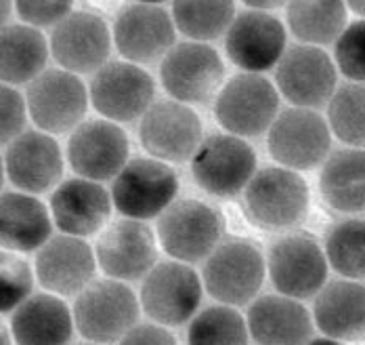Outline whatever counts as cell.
<instances>
[{"label":"cell","instance_id":"obj_19","mask_svg":"<svg viewBox=\"0 0 365 345\" xmlns=\"http://www.w3.org/2000/svg\"><path fill=\"white\" fill-rule=\"evenodd\" d=\"M111 30L103 17L91 11H72L51 34V55L70 74L99 72L111 53Z\"/></svg>","mask_w":365,"mask_h":345},{"label":"cell","instance_id":"obj_39","mask_svg":"<svg viewBox=\"0 0 365 345\" xmlns=\"http://www.w3.org/2000/svg\"><path fill=\"white\" fill-rule=\"evenodd\" d=\"M118 345H179L177 337L155 322H139L135 329H130Z\"/></svg>","mask_w":365,"mask_h":345},{"label":"cell","instance_id":"obj_41","mask_svg":"<svg viewBox=\"0 0 365 345\" xmlns=\"http://www.w3.org/2000/svg\"><path fill=\"white\" fill-rule=\"evenodd\" d=\"M13 9H15V4L0 0V30L9 26V19H11V15H13Z\"/></svg>","mask_w":365,"mask_h":345},{"label":"cell","instance_id":"obj_22","mask_svg":"<svg viewBox=\"0 0 365 345\" xmlns=\"http://www.w3.org/2000/svg\"><path fill=\"white\" fill-rule=\"evenodd\" d=\"M38 282L57 297H78L95 282V251L76 236H53L36 253L34 264Z\"/></svg>","mask_w":365,"mask_h":345},{"label":"cell","instance_id":"obj_3","mask_svg":"<svg viewBox=\"0 0 365 345\" xmlns=\"http://www.w3.org/2000/svg\"><path fill=\"white\" fill-rule=\"evenodd\" d=\"M264 274L267 261L255 242L229 238L206 257L202 284L222 306H246L258 295Z\"/></svg>","mask_w":365,"mask_h":345},{"label":"cell","instance_id":"obj_1","mask_svg":"<svg viewBox=\"0 0 365 345\" xmlns=\"http://www.w3.org/2000/svg\"><path fill=\"white\" fill-rule=\"evenodd\" d=\"M73 324L91 344L120 341L139 324L141 304L137 293L118 280H95L73 301Z\"/></svg>","mask_w":365,"mask_h":345},{"label":"cell","instance_id":"obj_32","mask_svg":"<svg viewBox=\"0 0 365 345\" xmlns=\"http://www.w3.org/2000/svg\"><path fill=\"white\" fill-rule=\"evenodd\" d=\"M246 318L231 306H210L197 311L187 331V345H248Z\"/></svg>","mask_w":365,"mask_h":345},{"label":"cell","instance_id":"obj_18","mask_svg":"<svg viewBox=\"0 0 365 345\" xmlns=\"http://www.w3.org/2000/svg\"><path fill=\"white\" fill-rule=\"evenodd\" d=\"M288 51L286 26L273 13L244 11L235 15L225 34V53L244 74H260L277 68Z\"/></svg>","mask_w":365,"mask_h":345},{"label":"cell","instance_id":"obj_16","mask_svg":"<svg viewBox=\"0 0 365 345\" xmlns=\"http://www.w3.org/2000/svg\"><path fill=\"white\" fill-rule=\"evenodd\" d=\"M336 64L319 46H290L275 68V89L294 108L315 110L328 106L336 93Z\"/></svg>","mask_w":365,"mask_h":345},{"label":"cell","instance_id":"obj_10","mask_svg":"<svg viewBox=\"0 0 365 345\" xmlns=\"http://www.w3.org/2000/svg\"><path fill=\"white\" fill-rule=\"evenodd\" d=\"M267 148L275 162L290 171H311L324 164L331 148L328 122L315 110L288 108L267 131Z\"/></svg>","mask_w":365,"mask_h":345},{"label":"cell","instance_id":"obj_7","mask_svg":"<svg viewBox=\"0 0 365 345\" xmlns=\"http://www.w3.org/2000/svg\"><path fill=\"white\" fill-rule=\"evenodd\" d=\"M204 284L195 269L181 261H162L141 280V309L160 326H182L200 311Z\"/></svg>","mask_w":365,"mask_h":345},{"label":"cell","instance_id":"obj_35","mask_svg":"<svg viewBox=\"0 0 365 345\" xmlns=\"http://www.w3.org/2000/svg\"><path fill=\"white\" fill-rule=\"evenodd\" d=\"M34 291V271L17 253L0 249V314L15 311Z\"/></svg>","mask_w":365,"mask_h":345},{"label":"cell","instance_id":"obj_28","mask_svg":"<svg viewBox=\"0 0 365 345\" xmlns=\"http://www.w3.org/2000/svg\"><path fill=\"white\" fill-rule=\"evenodd\" d=\"M319 192L334 211H365V150L342 148L329 152L322 164Z\"/></svg>","mask_w":365,"mask_h":345},{"label":"cell","instance_id":"obj_46","mask_svg":"<svg viewBox=\"0 0 365 345\" xmlns=\"http://www.w3.org/2000/svg\"><path fill=\"white\" fill-rule=\"evenodd\" d=\"M73 345H99V344H91V341H84V344H73Z\"/></svg>","mask_w":365,"mask_h":345},{"label":"cell","instance_id":"obj_27","mask_svg":"<svg viewBox=\"0 0 365 345\" xmlns=\"http://www.w3.org/2000/svg\"><path fill=\"white\" fill-rule=\"evenodd\" d=\"M51 211L36 196L0 194V246L11 253L40 251L53 236Z\"/></svg>","mask_w":365,"mask_h":345},{"label":"cell","instance_id":"obj_12","mask_svg":"<svg viewBox=\"0 0 365 345\" xmlns=\"http://www.w3.org/2000/svg\"><path fill=\"white\" fill-rule=\"evenodd\" d=\"M93 108L115 124L141 120L155 104V80L145 68L128 61H108L88 86Z\"/></svg>","mask_w":365,"mask_h":345},{"label":"cell","instance_id":"obj_43","mask_svg":"<svg viewBox=\"0 0 365 345\" xmlns=\"http://www.w3.org/2000/svg\"><path fill=\"white\" fill-rule=\"evenodd\" d=\"M307 345H349V344H342V341H336V339H329V337H317V339H311Z\"/></svg>","mask_w":365,"mask_h":345},{"label":"cell","instance_id":"obj_6","mask_svg":"<svg viewBox=\"0 0 365 345\" xmlns=\"http://www.w3.org/2000/svg\"><path fill=\"white\" fill-rule=\"evenodd\" d=\"M160 80L166 93L185 106H206L225 84V64L210 44L185 40L160 61Z\"/></svg>","mask_w":365,"mask_h":345},{"label":"cell","instance_id":"obj_36","mask_svg":"<svg viewBox=\"0 0 365 345\" xmlns=\"http://www.w3.org/2000/svg\"><path fill=\"white\" fill-rule=\"evenodd\" d=\"M334 57L338 70L353 82L365 84V19L353 21L336 40Z\"/></svg>","mask_w":365,"mask_h":345},{"label":"cell","instance_id":"obj_26","mask_svg":"<svg viewBox=\"0 0 365 345\" xmlns=\"http://www.w3.org/2000/svg\"><path fill=\"white\" fill-rule=\"evenodd\" d=\"M9 329L17 345H70L76 324L61 297L36 293L13 311Z\"/></svg>","mask_w":365,"mask_h":345},{"label":"cell","instance_id":"obj_44","mask_svg":"<svg viewBox=\"0 0 365 345\" xmlns=\"http://www.w3.org/2000/svg\"><path fill=\"white\" fill-rule=\"evenodd\" d=\"M346 9H351L355 15H359V17L365 19V2H351V4H346Z\"/></svg>","mask_w":365,"mask_h":345},{"label":"cell","instance_id":"obj_14","mask_svg":"<svg viewBox=\"0 0 365 345\" xmlns=\"http://www.w3.org/2000/svg\"><path fill=\"white\" fill-rule=\"evenodd\" d=\"M202 120L193 108L175 99L155 101L139 120V141L149 158L162 162L191 160L204 141Z\"/></svg>","mask_w":365,"mask_h":345},{"label":"cell","instance_id":"obj_15","mask_svg":"<svg viewBox=\"0 0 365 345\" xmlns=\"http://www.w3.org/2000/svg\"><path fill=\"white\" fill-rule=\"evenodd\" d=\"M111 39L124 61L141 66L162 61L175 46L177 28L170 11L153 2L126 4L113 24Z\"/></svg>","mask_w":365,"mask_h":345},{"label":"cell","instance_id":"obj_5","mask_svg":"<svg viewBox=\"0 0 365 345\" xmlns=\"http://www.w3.org/2000/svg\"><path fill=\"white\" fill-rule=\"evenodd\" d=\"M179 194V177L175 169L162 160L137 156L111 181V204L135 221L160 217Z\"/></svg>","mask_w":365,"mask_h":345},{"label":"cell","instance_id":"obj_34","mask_svg":"<svg viewBox=\"0 0 365 345\" xmlns=\"http://www.w3.org/2000/svg\"><path fill=\"white\" fill-rule=\"evenodd\" d=\"M329 131L351 148H365V84L349 82L336 89L328 101Z\"/></svg>","mask_w":365,"mask_h":345},{"label":"cell","instance_id":"obj_13","mask_svg":"<svg viewBox=\"0 0 365 345\" xmlns=\"http://www.w3.org/2000/svg\"><path fill=\"white\" fill-rule=\"evenodd\" d=\"M324 249L304 234H288L271 244L267 269L279 295L290 299L315 297L328 284Z\"/></svg>","mask_w":365,"mask_h":345},{"label":"cell","instance_id":"obj_33","mask_svg":"<svg viewBox=\"0 0 365 345\" xmlns=\"http://www.w3.org/2000/svg\"><path fill=\"white\" fill-rule=\"evenodd\" d=\"M324 253L344 280H365V219H344L328 228Z\"/></svg>","mask_w":365,"mask_h":345},{"label":"cell","instance_id":"obj_17","mask_svg":"<svg viewBox=\"0 0 365 345\" xmlns=\"http://www.w3.org/2000/svg\"><path fill=\"white\" fill-rule=\"evenodd\" d=\"M130 144L126 131L106 118L84 120L70 133L68 162L82 179L110 181L126 166Z\"/></svg>","mask_w":365,"mask_h":345},{"label":"cell","instance_id":"obj_9","mask_svg":"<svg viewBox=\"0 0 365 345\" xmlns=\"http://www.w3.org/2000/svg\"><path fill=\"white\" fill-rule=\"evenodd\" d=\"M256 152L242 137L217 133L206 137L191 158V177L206 194L231 198L244 192L256 175Z\"/></svg>","mask_w":365,"mask_h":345},{"label":"cell","instance_id":"obj_42","mask_svg":"<svg viewBox=\"0 0 365 345\" xmlns=\"http://www.w3.org/2000/svg\"><path fill=\"white\" fill-rule=\"evenodd\" d=\"M13 337H11V329L0 320V345H11Z\"/></svg>","mask_w":365,"mask_h":345},{"label":"cell","instance_id":"obj_30","mask_svg":"<svg viewBox=\"0 0 365 345\" xmlns=\"http://www.w3.org/2000/svg\"><path fill=\"white\" fill-rule=\"evenodd\" d=\"M346 4L342 2H290L286 19L292 34L307 46L336 42L346 28Z\"/></svg>","mask_w":365,"mask_h":345},{"label":"cell","instance_id":"obj_25","mask_svg":"<svg viewBox=\"0 0 365 345\" xmlns=\"http://www.w3.org/2000/svg\"><path fill=\"white\" fill-rule=\"evenodd\" d=\"M258 345H307L313 339V316L300 301L284 295H262L246 316Z\"/></svg>","mask_w":365,"mask_h":345},{"label":"cell","instance_id":"obj_21","mask_svg":"<svg viewBox=\"0 0 365 345\" xmlns=\"http://www.w3.org/2000/svg\"><path fill=\"white\" fill-rule=\"evenodd\" d=\"M4 173L19 192L44 194L63 181V154L53 135L24 131L6 146Z\"/></svg>","mask_w":365,"mask_h":345},{"label":"cell","instance_id":"obj_4","mask_svg":"<svg viewBox=\"0 0 365 345\" xmlns=\"http://www.w3.org/2000/svg\"><path fill=\"white\" fill-rule=\"evenodd\" d=\"M311 192L300 173L284 166L256 171L244 190L248 217L264 230L286 231L300 226L309 213Z\"/></svg>","mask_w":365,"mask_h":345},{"label":"cell","instance_id":"obj_38","mask_svg":"<svg viewBox=\"0 0 365 345\" xmlns=\"http://www.w3.org/2000/svg\"><path fill=\"white\" fill-rule=\"evenodd\" d=\"M17 15L30 28H57L70 13L72 2H38V0H24L15 4Z\"/></svg>","mask_w":365,"mask_h":345},{"label":"cell","instance_id":"obj_2","mask_svg":"<svg viewBox=\"0 0 365 345\" xmlns=\"http://www.w3.org/2000/svg\"><path fill=\"white\" fill-rule=\"evenodd\" d=\"M225 221L219 211L195 198L175 200L160 217L155 238L173 261L197 264L222 242Z\"/></svg>","mask_w":365,"mask_h":345},{"label":"cell","instance_id":"obj_8","mask_svg":"<svg viewBox=\"0 0 365 345\" xmlns=\"http://www.w3.org/2000/svg\"><path fill=\"white\" fill-rule=\"evenodd\" d=\"M279 114V93L271 80L260 74L229 78L215 99L219 124L235 137L248 139L267 133Z\"/></svg>","mask_w":365,"mask_h":345},{"label":"cell","instance_id":"obj_23","mask_svg":"<svg viewBox=\"0 0 365 345\" xmlns=\"http://www.w3.org/2000/svg\"><path fill=\"white\" fill-rule=\"evenodd\" d=\"M110 192L97 184L82 177L61 181L51 196V217L53 224L68 236L86 238L103 231L111 215Z\"/></svg>","mask_w":365,"mask_h":345},{"label":"cell","instance_id":"obj_40","mask_svg":"<svg viewBox=\"0 0 365 345\" xmlns=\"http://www.w3.org/2000/svg\"><path fill=\"white\" fill-rule=\"evenodd\" d=\"M244 6H246V11L271 13L273 9H279V6H284V2H255V0H250V2H244Z\"/></svg>","mask_w":365,"mask_h":345},{"label":"cell","instance_id":"obj_11","mask_svg":"<svg viewBox=\"0 0 365 345\" xmlns=\"http://www.w3.org/2000/svg\"><path fill=\"white\" fill-rule=\"evenodd\" d=\"M88 101V89L80 76L61 68L44 70L28 84L26 93L28 116L42 133L48 135L72 133L76 126H80Z\"/></svg>","mask_w":365,"mask_h":345},{"label":"cell","instance_id":"obj_31","mask_svg":"<svg viewBox=\"0 0 365 345\" xmlns=\"http://www.w3.org/2000/svg\"><path fill=\"white\" fill-rule=\"evenodd\" d=\"M235 15L233 2H173L170 6L177 32L202 44L225 36Z\"/></svg>","mask_w":365,"mask_h":345},{"label":"cell","instance_id":"obj_29","mask_svg":"<svg viewBox=\"0 0 365 345\" xmlns=\"http://www.w3.org/2000/svg\"><path fill=\"white\" fill-rule=\"evenodd\" d=\"M48 42L44 34L26 24H9L0 30V82L30 84L48 61Z\"/></svg>","mask_w":365,"mask_h":345},{"label":"cell","instance_id":"obj_20","mask_svg":"<svg viewBox=\"0 0 365 345\" xmlns=\"http://www.w3.org/2000/svg\"><path fill=\"white\" fill-rule=\"evenodd\" d=\"M97 266L111 280H143L158 264V238L143 221L118 219L103 228L95 246Z\"/></svg>","mask_w":365,"mask_h":345},{"label":"cell","instance_id":"obj_45","mask_svg":"<svg viewBox=\"0 0 365 345\" xmlns=\"http://www.w3.org/2000/svg\"><path fill=\"white\" fill-rule=\"evenodd\" d=\"M4 160H2V156H0V194H2V184H4Z\"/></svg>","mask_w":365,"mask_h":345},{"label":"cell","instance_id":"obj_37","mask_svg":"<svg viewBox=\"0 0 365 345\" xmlns=\"http://www.w3.org/2000/svg\"><path fill=\"white\" fill-rule=\"evenodd\" d=\"M26 97L9 84L0 82V146H9L26 131Z\"/></svg>","mask_w":365,"mask_h":345},{"label":"cell","instance_id":"obj_24","mask_svg":"<svg viewBox=\"0 0 365 345\" xmlns=\"http://www.w3.org/2000/svg\"><path fill=\"white\" fill-rule=\"evenodd\" d=\"M313 322L336 341H365V284L357 280L328 282L313 304Z\"/></svg>","mask_w":365,"mask_h":345}]
</instances>
